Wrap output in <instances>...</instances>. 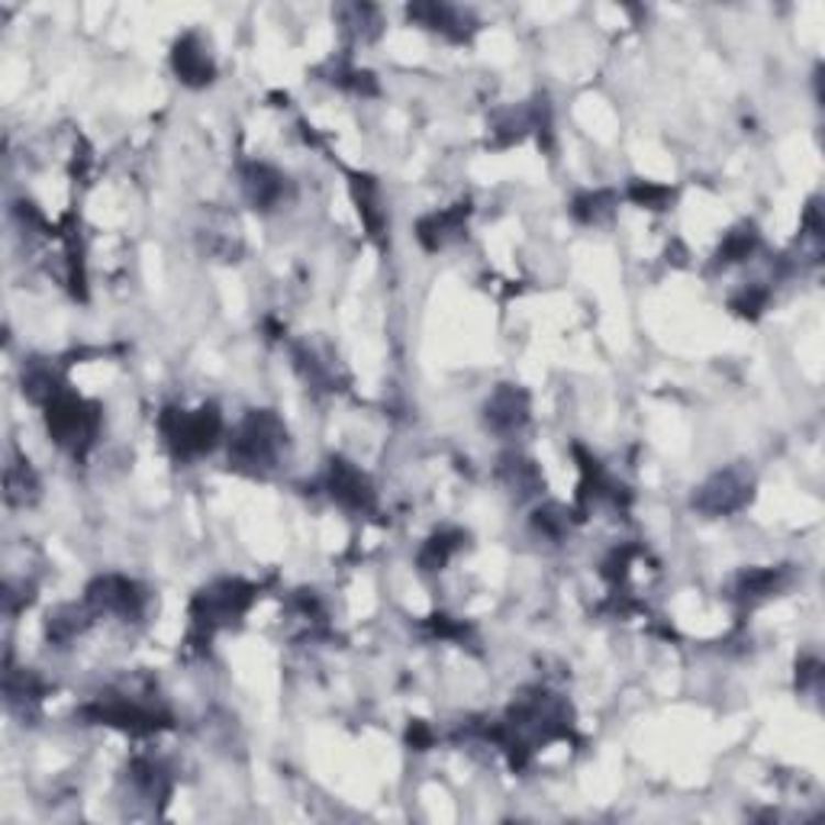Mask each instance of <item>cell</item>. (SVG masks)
<instances>
[{
	"label": "cell",
	"mask_w": 825,
	"mask_h": 825,
	"mask_svg": "<svg viewBox=\"0 0 825 825\" xmlns=\"http://www.w3.org/2000/svg\"><path fill=\"white\" fill-rule=\"evenodd\" d=\"M333 497L342 500L345 506H365L368 503V484H365V478L355 471V468H348V465H333Z\"/></svg>",
	"instance_id": "cell-9"
},
{
	"label": "cell",
	"mask_w": 825,
	"mask_h": 825,
	"mask_svg": "<svg viewBox=\"0 0 825 825\" xmlns=\"http://www.w3.org/2000/svg\"><path fill=\"white\" fill-rule=\"evenodd\" d=\"M245 191L252 197V203L271 207V203H278L281 194H285V178L278 171L265 168V165H252L248 175H245Z\"/></svg>",
	"instance_id": "cell-8"
},
{
	"label": "cell",
	"mask_w": 825,
	"mask_h": 825,
	"mask_svg": "<svg viewBox=\"0 0 825 825\" xmlns=\"http://www.w3.org/2000/svg\"><path fill=\"white\" fill-rule=\"evenodd\" d=\"M168 436L178 445V451H185V455L203 451V448L213 445V438L220 436V416H216V410H200V413H191V416H178L175 430H168Z\"/></svg>",
	"instance_id": "cell-3"
},
{
	"label": "cell",
	"mask_w": 825,
	"mask_h": 825,
	"mask_svg": "<svg viewBox=\"0 0 825 825\" xmlns=\"http://www.w3.org/2000/svg\"><path fill=\"white\" fill-rule=\"evenodd\" d=\"M529 416V403L526 393L516 388H503L493 393V400L487 403V423L497 433H516Z\"/></svg>",
	"instance_id": "cell-5"
},
{
	"label": "cell",
	"mask_w": 825,
	"mask_h": 825,
	"mask_svg": "<svg viewBox=\"0 0 825 825\" xmlns=\"http://www.w3.org/2000/svg\"><path fill=\"white\" fill-rule=\"evenodd\" d=\"M46 406H49V433L55 442L78 448V442H88L94 436V410H88L78 397L58 393Z\"/></svg>",
	"instance_id": "cell-2"
},
{
	"label": "cell",
	"mask_w": 825,
	"mask_h": 825,
	"mask_svg": "<svg viewBox=\"0 0 825 825\" xmlns=\"http://www.w3.org/2000/svg\"><path fill=\"white\" fill-rule=\"evenodd\" d=\"M88 600L98 610H110V613H120V616H133L143 606V593L136 590V583L123 581V578H103V581H98L88 590Z\"/></svg>",
	"instance_id": "cell-4"
},
{
	"label": "cell",
	"mask_w": 825,
	"mask_h": 825,
	"mask_svg": "<svg viewBox=\"0 0 825 825\" xmlns=\"http://www.w3.org/2000/svg\"><path fill=\"white\" fill-rule=\"evenodd\" d=\"M748 500V484L735 475H716L710 484L700 490V510L706 513H732Z\"/></svg>",
	"instance_id": "cell-6"
},
{
	"label": "cell",
	"mask_w": 825,
	"mask_h": 825,
	"mask_svg": "<svg viewBox=\"0 0 825 825\" xmlns=\"http://www.w3.org/2000/svg\"><path fill=\"white\" fill-rule=\"evenodd\" d=\"M175 71L181 75V81L188 85H207L210 75H213V65H210V55L197 46L194 36L181 40L175 46Z\"/></svg>",
	"instance_id": "cell-7"
},
{
	"label": "cell",
	"mask_w": 825,
	"mask_h": 825,
	"mask_svg": "<svg viewBox=\"0 0 825 825\" xmlns=\"http://www.w3.org/2000/svg\"><path fill=\"white\" fill-rule=\"evenodd\" d=\"M285 442V426L271 416V413H255L243 423V430L233 438L230 455L236 458V465H271L278 458V448Z\"/></svg>",
	"instance_id": "cell-1"
}]
</instances>
